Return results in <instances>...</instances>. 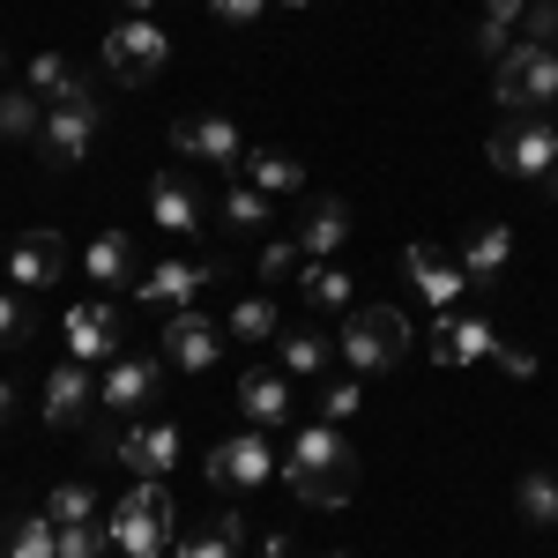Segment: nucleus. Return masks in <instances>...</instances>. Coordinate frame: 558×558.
I'll return each instance as SVG.
<instances>
[{
    "label": "nucleus",
    "mask_w": 558,
    "mask_h": 558,
    "mask_svg": "<svg viewBox=\"0 0 558 558\" xmlns=\"http://www.w3.org/2000/svg\"><path fill=\"white\" fill-rule=\"evenodd\" d=\"M283 484L299 492L305 507H350V492H357V447L336 425H305L291 462H283Z\"/></svg>",
    "instance_id": "1"
},
{
    "label": "nucleus",
    "mask_w": 558,
    "mask_h": 558,
    "mask_svg": "<svg viewBox=\"0 0 558 558\" xmlns=\"http://www.w3.org/2000/svg\"><path fill=\"white\" fill-rule=\"evenodd\" d=\"M410 320L395 313V305H350L343 313V336H336V350L350 357V373H387V365H402L410 357Z\"/></svg>",
    "instance_id": "2"
},
{
    "label": "nucleus",
    "mask_w": 558,
    "mask_h": 558,
    "mask_svg": "<svg viewBox=\"0 0 558 558\" xmlns=\"http://www.w3.org/2000/svg\"><path fill=\"white\" fill-rule=\"evenodd\" d=\"M172 492L165 484H134L128 499L112 507V544L128 558H165V544H172Z\"/></svg>",
    "instance_id": "3"
},
{
    "label": "nucleus",
    "mask_w": 558,
    "mask_h": 558,
    "mask_svg": "<svg viewBox=\"0 0 558 558\" xmlns=\"http://www.w3.org/2000/svg\"><path fill=\"white\" fill-rule=\"evenodd\" d=\"M492 105H507V112L558 105V52H551V45H507L499 83H492Z\"/></svg>",
    "instance_id": "4"
},
{
    "label": "nucleus",
    "mask_w": 558,
    "mask_h": 558,
    "mask_svg": "<svg viewBox=\"0 0 558 558\" xmlns=\"http://www.w3.org/2000/svg\"><path fill=\"white\" fill-rule=\"evenodd\" d=\"M484 157H492L499 172H514V179H551V165H558V128L544 120V112H514L507 128L484 142Z\"/></svg>",
    "instance_id": "5"
},
{
    "label": "nucleus",
    "mask_w": 558,
    "mask_h": 558,
    "mask_svg": "<svg viewBox=\"0 0 558 558\" xmlns=\"http://www.w3.org/2000/svg\"><path fill=\"white\" fill-rule=\"evenodd\" d=\"M165 60H172V38H165L149 15H128V23L105 38V75H112V83H128V89H142Z\"/></svg>",
    "instance_id": "6"
},
{
    "label": "nucleus",
    "mask_w": 558,
    "mask_h": 558,
    "mask_svg": "<svg viewBox=\"0 0 558 558\" xmlns=\"http://www.w3.org/2000/svg\"><path fill=\"white\" fill-rule=\"evenodd\" d=\"M172 149L179 157H202V165H216V172H239V157H246V142H239V128H231L223 112H179Z\"/></svg>",
    "instance_id": "7"
},
{
    "label": "nucleus",
    "mask_w": 558,
    "mask_h": 558,
    "mask_svg": "<svg viewBox=\"0 0 558 558\" xmlns=\"http://www.w3.org/2000/svg\"><path fill=\"white\" fill-rule=\"evenodd\" d=\"M202 476H209L216 492H246V484H268L276 476V454H268L260 432H239V439H223V447L202 454Z\"/></svg>",
    "instance_id": "8"
},
{
    "label": "nucleus",
    "mask_w": 558,
    "mask_h": 558,
    "mask_svg": "<svg viewBox=\"0 0 558 558\" xmlns=\"http://www.w3.org/2000/svg\"><path fill=\"white\" fill-rule=\"evenodd\" d=\"M216 283V268H194V260H157L142 283H134V299L157 305V313H186V305H202V291Z\"/></svg>",
    "instance_id": "9"
},
{
    "label": "nucleus",
    "mask_w": 558,
    "mask_h": 558,
    "mask_svg": "<svg viewBox=\"0 0 558 558\" xmlns=\"http://www.w3.org/2000/svg\"><path fill=\"white\" fill-rule=\"evenodd\" d=\"M45 157L52 165H83V149L97 142V97H75V105H45Z\"/></svg>",
    "instance_id": "10"
},
{
    "label": "nucleus",
    "mask_w": 558,
    "mask_h": 558,
    "mask_svg": "<svg viewBox=\"0 0 558 558\" xmlns=\"http://www.w3.org/2000/svg\"><path fill=\"white\" fill-rule=\"evenodd\" d=\"M216 328L202 305H186V313H165V365H179V373H209L216 365Z\"/></svg>",
    "instance_id": "11"
},
{
    "label": "nucleus",
    "mask_w": 558,
    "mask_h": 558,
    "mask_svg": "<svg viewBox=\"0 0 558 558\" xmlns=\"http://www.w3.org/2000/svg\"><path fill=\"white\" fill-rule=\"evenodd\" d=\"M120 462L134 470V484H165V470L179 462V425L172 417H149V425H134L120 439Z\"/></svg>",
    "instance_id": "12"
},
{
    "label": "nucleus",
    "mask_w": 558,
    "mask_h": 558,
    "mask_svg": "<svg viewBox=\"0 0 558 558\" xmlns=\"http://www.w3.org/2000/svg\"><path fill=\"white\" fill-rule=\"evenodd\" d=\"M8 276H15L23 291L60 283V276H68V239H60V231H23V239L8 246Z\"/></svg>",
    "instance_id": "13"
},
{
    "label": "nucleus",
    "mask_w": 558,
    "mask_h": 558,
    "mask_svg": "<svg viewBox=\"0 0 558 558\" xmlns=\"http://www.w3.org/2000/svg\"><path fill=\"white\" fill-rule=\"evenodd\" d=\"M157 373H165V365H157L149 350H120V357H112V373H105V387H97V402H105V410H120V417H134V410L157 395Z\"/></svg>",
    "instance_id": "14"
},
{
    "label": "nucleus",
    "mask_w": 558,
    "mask_h": 558,
    "mask_svg": "<svg viewBox=\"0 0 558 558\" xmlns=\"http://www.w3.org/2000/svg\"><path fill=\"white\" fill-rule=\"evenodd\" d=\"M120 313H112V305L105 299H89V305H75V313H68V357H120Z\"/></svg>",
    "instance_id": "15"
},
{
    "label": "nucleus",
    "mask_w": 558,
    "mask_h": 558,
    "mask_svg": "<svg viewBox=\"0 0 558 558\" xmlns=\"http://www.w3.org/2000/svg\"><path fill=\"white\" fill-rule=\"evenodd\" d=\"M89 402H97V387H89V365H83V357H68V365L45 380V425H60V432L83 425Z\"/></svg>",
    "instance_id": "16"
},
{
    "label": "nucleus",
    "mask_w": 558,
    "mask_h": 558,
    "mask_svg": "<svg viewBox=\"0 0 558 558\" xmlns=\"http://www.w3.org/2000/svg\"><path fill=\"white\" fill-rule=\"evenodd\" d=\"M83 268H89V283H112V291H134V283H142L128 231H97V239H89V254H83Z\"/></svg>",
    "instance_id": "17"
},
{
    "label": "nucleus",
    "mask_w": 558,
    "mask_h": 558,
    "mask_svg": "<svg viewBox=\"0 0 558 558\" xmlns=\"http://www.w3.org/2000/svg\"><path fill=\"white\" fill-rule=\"evenodd\" d=\"M149 216H157V223H165V231H179V239H186V231H202V202H194V186H186V172H157V186H149Z\"/></svg>",
    "instance_id": "18"
},
{
    "label": "nucleus",
    "mask_w": 558,
    "mask_h": 558,
    "mask_svg": "<svg viewBox=\"0 0 558 558\" xmlns=\"http://www.w3.org/2000/svg\"><path fill=\"white\" fill-rule=\"evenodd\" d=\"M492 320H454V313H439V328H432V350H439V365H476V357H492Z\"/></svg>",
    "instance_id": "19"
},
{
    "label": "nucleus",
    "mask_w": 558,
    "mask_h": 558,
    "mask_svg": "<svg viewBox=\"0 0 558 558\" xmlns=\"http://www.w3.org/2000/svg\"><path fill=\"white\" fill-rule=\"evenodd\" d=\"M239 551H246V514L239 507H223L194 536H179V558H239Z\"/></svg>",
    "instance_id": "20"
},
{
    "label": "nucleus",
    "mask_w": 558,
    "mask_h": 558,
    "mask_svg": "<svg viewBox=\"0 0 558 558\" xmlns=\"http://www.w3.org/2000/svg\"><path fill=\"white\" fill-rule=\"evenodd\" d=\"M507 260H514V231H507V223H476L470 239H462V276H470V283H492Z\"/></svg>",
    "instance_id": "21"
},
{
    "label": "nucleus",
    "mask_w": 558,
    "mask_h": 558,
    "mask_svg": "<svg viewBox=\"0 0 558 558\" xmlns=\"http://www.w3.org/2000/svg\"><path fill=\"white\" fill-rule=\"evenodd\" d=\"M239 410H246V417H254V432H268V425H283V417H291V387H283V373H246V380H239Z\"/></svg>",
    "instance_id": "22"
},
{
    "label": "nucleus",
    "mask_w": 558,
    "mask_h": 558,
    "mask_svg": "<svg viewBox=\"0 0 558 558\" xmlns=\"http://www.w3.org/2000/svg\"><path fill=\"white\" fill-rule=\"evenodd\" d=\"M410 276H417V291H425V299L439 305V313H447V305H454L462 291H470V276H462L454 260H439L432 246H410Z\"/></svg>",
    "instance_id": "23"
},
{
    "label": "nucleus",
    "mask_w": 558,
    "mask_h": 558,
    "mask_svg": "<svg viewBox=\"0 0 558 558\" xmlns=\"http://www.w3.org/2000/svg\"><path fill=\"white\" fill-rule=\"evenodd\" d=\"M239 172H246V186H260V194H299L305 186V172L283 157V149H246Z\"/></svg>",
    "instance_id": "24"
},
{
    "label": "nucleus",
    "mask_w": 558,
    "mask_h": 558,
    "mask_svg": "<svg viewBox=\"0 0 558 558\" xmlns=\"http://www.w3.org/2000/svg\"><path fill=\"white\" fill-rule=\"evenodd\" d=\"M350 239V209L343 202H320V209H305V223H299V254H336V246H343Z\"/></svg>",
    "instance_id": "25"
},
{
    "label": "nucleus",
    "mask_w": 558,
    "mask_h": 558,
    "mask_svg": "<svg viewBox=\"0 0 558 558\" xmlns=\"http://www.w3.org/2000/svg\"><path fill=\"white\" fill-rule=\"evenodd\" d=\"M0 558H60V521L52 514H23L15 529H8Z\"/></svg>",
    "instance_id": "26"
},
{
    "label": "nucleus",
    "mask_w": 558,
    "mask_h": 558,
    "mask_svg": "<svg viewBox=\"0 0 558 558\" xmlns=\"http://www.w3.org/2000/svg\"><path fill=\"white\" fill-rule=\"evenodd\" d=\"M23 89H38L45 105H75V97H89V89L68 75V60H60V52H38V60H31V75H23Z\"/></svg>",
    "instance_id": "27"
},
{
    "label": "nucleus",
    "mask_w": 558,
    "mask_h": 558,
    "mask_svg": "<svg viewBox=\"0 0 558 558\" xmlns=\"http://www.w3.org/2000/svg\"><path fill=\"white\" fill-rule=\"evenodd\" d=\"M38 128H45V97L38 89H8V97H0V134L23 142V134H38Z\"/></svg>",
    "instance_id": "28"
},
{
    "label": "nucleus",
    "mask_w": 558,
    "mask_h": 558,
    "mask_svg": "<svg viewBox=\"0 0 558 558\" xmlns=\"http://www.w3.org/2000/svg\"><path fill=\"white\" fill-rule=\"evenodd\" d=\"M231 336H239V343H268V336H276V305H268V291L231 305Z\"/></svg>",
    "instance_id": "29"
},
{
    "label": "nucleus",
    "mask_w": 558,
    "mask_h": 558,
    "mask_svg": "<svg viewBox=\"0 0 558 558\" xmlns=\"http://www.w3.org/2000/svg\"><path fill=\"white\" fill-rule=\"evenodd\" d=\"M521 514L536 521V529H551L558 521V476H544V470L521 476Z\"/></svg>",
    "instance_id": "30"
},
{
    "label": "nucleus",
    "mask_w": 558,
    "mask_h": 558,
    "mask_svg": "<svg viewBox=\"0 0 558 558\" xmlns=\"http://www.w3.org/2000/svg\"><path fill=\"white\" fill-rule=\"evenodd\" d=\"M112 544V521H68L60 529V558H97Z\"/></svg>",
    "instance_id": "31"
},
{
    "label": "nucleus",
    "mask_w": 558,
    "mask_h": 558,
    "mask_svg": "<svg viewBox=\"0 0 558 558\" xmlns=\"http://www.w3.org/2000/svg\"><path fill=\"white\" fill-rule=\"evenodd\" d=\"M299 291H305V305H350V276H343V268H320V260H313Z\"/></svg>",
    "instance_id": "32"
},
{
    "label": "nucleus",
    "mask_w": 558,
    "mask_h": 558,
    "mask_svg": "<svg viewBox=\"0 0 558 558\" xmlns=\"http://www.w3.org/2000/svg\"><path fill=\"white\" fill-rule=\"evenodd\" d=\"M223 216H231V223H246V231L276 223V216H268V194H260V186H231V194H223Z\"/></svg>",
    "instance_id": "33"
},
{
    "label": "nucleus",
    "mask_w": 558,
    "mask_h": 558,
    "mask_svg": "<svg viewBox=\"0 0 558 558\" xmlns=\"http://www.w3.org/2000/svg\"><path fill=\"white\" fill-rule=\"evenodd\" d=\"M365 410V387L357 380H328V395H320V425H343V417H357Z\"/></svg>",
    "instance_id": "34"
},
{
    "label": "nucleus",
    "mask_w": 558,
    "mask_h": 558,
    "mask_svg": "<svg viewBox=\"0 0 558 558\" xmlns=\"http://www.w3.org/2000/svg\"><path fill=\"white\" fill-rule=\"evenodd\" d=\"M45 514L68 529V521H89V514H97V499H89V484H60V492L45 499Z\"/></svg>",
    "instance_id": "35"
},
{
    "label": "nucleus",
    "mask_w": 558,
    "mask_h": 558,
    "mask_svg": "<svg viewBox=\"0 0 558 558\" xmlns=\"http://www.w3.org/2000/svg\"><path fill=\"white\" fill-rule=\"evenodd\" d=\"M328 350L336 343H320V336H283V373H320Z\"/></svg>",
    "instance_id": "36"
},
{
    "label": "nucleus",
    "mask_w": 558,
    "mask_h": 558,
    "mask_svg": "<svg viewBox=\"0 0 558 558\" xmlns=\"http://www.w3.org/2000/svg\"><path fill=\"white\" fill-rule=\"evenodd\" d=\"M31 343V305L15 291H0V350H23Z\"/></svg>",
    "instance_id": "37"
},
{
    "label": "nucleus",
    "mask_w": 558,
    "mask_h": 558,
    "mask_svg": "<svg viewBox=\"0 0 558 558\" xmlns=\"http://www.w3.org/2000/svg\"><path fill=\"white\" fill-rule=\"evenodd\" d=\"M514 45H558V0H536V8L521 15V38Z\"/></svg>",
    "instance_id": "38"
},
{
    "label": "nucleus",
    "mask_w": 558,
    "mask_h": 558,
    "mask_svg": "<svg viewBox=\"0 0 558 558\" xmlns=\"http://www.w3.org/2000/svg\"><path fill=\"white\" fill-rule=\"evenodd\" d=\"M291 268H299V239H268L260 246V283H283Z\"/></svg>",
    "instance_id": "39"
},
{
    "label": "nucleus",
    "mask_w": 558,
    "mask_h": 558,
    "mask_svg": "<svg viewBox=\"0 0 558 558\" xmlns=\"http://www.w3.org/2000/svg\"><path fill=\"white\" fill-rule=\"evenodd\" d=\"M521 15H529V0H484V23H492V31H507V38L521 31Z\"/></svg>",
    "instance_id": "40"
},
{
    "label": "nucleus",
    "mask_w": 558,
    "mask_h": 558,
    "mask_svg": "<svg viewBox=\"0 0 558 558\" xmlns=\"http://www.w3.org/2000/svg\"><path fill=\"white\" fill-rule=\"evenodd\" d=\"M492 357H499V365H507L514 380H536V357H529L521 343H492Z\"/></svg>",
    "instance_id": "41"
},
{
    "label": "nucleus",
    "mask_w": 558,
    "mask_h": 558,
    "mask_svg": "<svg viewBox=\"0 0 558 558\" xmlns=\"http://www.w3.org/2000/svg\"><path fill=\"white\" fill-rule=\"evenodd\" d=\"M216 15H223V23H254L260 8H268V0H209Z\"/></svg>",
    "instance_id": "42"
},
{
    "label": "nucleus",
    "mask_w": 558,
    "mask_h": 558,
    "mask_svg": "<svg viewBox=\"0 0 558 558\" xmlns=\"http://www.w3.org/2000/svg\"><path fill=\"white\" fill-rule=\"evenodd\" d=\"M260 558H291V536H268V544H260Z\"/></svg>",
    "instance_id": "43"
},
{
    "label": "nucleus",
    "mask_w": 558,
    "mask_h": 558,
    "mask_svg": "<svg viewBox=\"0 0 558 558\" xmlns=\"http://www.w3.org/2000/svg\"><path fill=\"white\" fill-rule=\"evenodd\" d=\"M8 410H15V387L0 380V425H8Z\"/></svg>",
    "instance_id": "44"
},
{
    "label": "nucleus",
    "mask_w": 558,
    "mask_h": 558,
    "mask_svg": "<svg viewBox=\"0 0 558 558\" xmlns=\"http://www.w3.org/2000/svg\"><path fill=\"white\" fill-rule=\"evenodd\" d=\"M128 8H134V15H149V8H157V0H128Z\"/></svg>",
    "instance_id": "45"
},
{
    "label": "nucleus",
    "mask_w": 558,
    "mask_h": 558,
    "mask_svg": "<svg viewBox=\"0 0 558 558\" xmlns=\"http://www.w3.org/2000/svg\"><path fill=\"white\" fill-rule=\"evenodd\" d=\"M544 186H551V194H558V165H551V179H544Z\"/></svg>",
    "instance_id": "46"
},
{
    "label": "nucleus",
    "mask_w": 558,
    "mask_h": 558,
    "mask_svg": "<svg viewBox=\"0 0 558 558\" xmlns=\"http://www.w3.org/2000/svg\"><path fill=\"white\" fill-rule=\"evenodd\" d=\"M283 8H305V0H283Z\"/></svg>",
    "instance_id": "47"
},
{
    "label": "nucleus",
    "mask_w": 558,
    "mask_h": 558,
    "mask_svg": "<svg viewBox=\"0 0 558 558\" xmlns=\"http://www.w3.org/2000/svg\"><path fill=\"white\" fill-rule=\"evenodd\" d=\"M0 68H8V52H0Z\"/></svg>",
    "instance_id": "48"
},
{
    "label": "nucleus",
    "mask_w": 558,
    "mask_h": 558,
    "mask_svg": "<svg viewBox=\"0 0 558 558\" xmlns=\"http://www.w3.org/2000/svg\"><path fill=\"white\" fill-rule=\"evenodd\" d=\"M336 558H343V551H336Z\"/></svg>",
    "instance_id": "49"
}]
</instances>
